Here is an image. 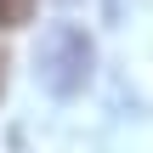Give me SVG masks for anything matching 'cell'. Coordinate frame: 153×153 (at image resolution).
Returning <instances> with one entry per match:
<instances>
[{
    "mask_svg": "<svg viewBox=\"0 0 153 153\" xmlns=\"http://www.w3.org/2000/svg\"><path fill=\"white\" fill-rule=\"evenodd\" d=\"M34 62H40V85L51 97H79L91 85L97 45H91V34L79 23H51L45 40H40V51H34Z\"/></svg>",
    "mask_w": 153,
    "mask_h": 153,
    "instance_id": "6da1fadb",
    "label": "cell"
},
{
    "mask_svg": "<svg viewBox=\"0 0 153 153\" xmlns=\"http://www.w3.org/2000/svg\"><path fill=\"white\" fill-rule=\"evenodd\" d=\"M28 17H34V0H0V34L6 28H23Z\"/></svg>",
    "mask_w": 153,
    "mask_h": 153,
    "instance_id": "7a4b0ae2",
    "label": "cell"
},
{
    "mask_svg": "<svg viewBox=\"0 0 153 153\" xmlns=\"http://www.w3.org/2000/svg\"><path fill=\"white\" fill-rule=\"evenodd\" d=\"M0 91H6V57H0Z\"/></svg>",
    "mask_w": 153,
    "mask_h": 153,
    "instance_id": "3957f363",
    "label": "cell"
}]
</instances>
